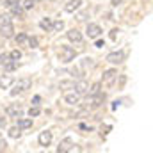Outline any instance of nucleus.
<instances>
[{"label":"nucleus","mask_w":153,"mask_h":153,"mask_svg":"<svg viewBox=\"0 0 153 153\" xmlns=\"http://www.w3.org/2000/svg\"><path fill=\"white\" fill-rule=\"evenodd\" d=\"M5 112H7V116H13V117H22L23 116V109H22L20 103H13V105L7 107Z\"/></svg>","instance_id":"obj_8"},{"label":"nucleus","mask_w":153,"mask_h":153,"mask_svg":"<svg viewBox=\"0 0 153 153\" xmlns=\"http://www.w3.org/2000/svg\"><path fill=\"white\" fill-rule=\"evenodd\" d=\"M75 57H76L75 48L66 46V45H61V48H59V59H61V62H71Z\"/></svg>","instance_id":"obj_1"},{"label":"nucleus","mask_w":153,"mask_h":153,"mask_svg":"<svg viewBox=\"0 0 153 153\" xmlns=\"http://www.w3.org/2000/svg\"><path fill=\"white\" fill-rule=\"evenodd\" d=\"M117 32H119L117 29H112V30H111V39H116V36H117Z\"/></svg>","instance_id":"obj_32"},{"label":"nucleus","mask_w":153,"mask_h":153,"mask_svg":"<svg viewBox=\"0 0 153 153\" xmlns=\"http://www.w3.org/2000/svg\"><path fill=\"white\" fill-rule=\"evenodd\" d=\"M22 135V130L18 128V126H13L11 130H9V137H13V139H18Z\"/></svg>","instance_id":"obj_20"},{"label":"nucleus","mask_w":153,"mask_h":153,"mask_svg":"<svg viewBox=\"0 0 153 153\" xmlns=\"http://www.w3.org/2000/svg\"><path fill=\"white\" fill-rule=\"evenodd\" d=\"M117 78V70H107L103 71V84L105 85H112Z\"/></svg>","instance_id":"obj_7"},{"label":"nucleus","mask_w":153,"mask_h":153,"mask_svg":"<svg viewBox=\"0 0 153 153\" xmlns=\"http://www.w3.org/2000/svg\"><path fill=\"white\" fill-rule=\"evenodd\" d=\"M4 23H11V16L9 14H0V25Z\"/></svg>","instance_id":"obj_29"},{"label":"nucleus","mask_w":153,"mask_h":153,"mask_svg":"<svg viewBox=\"0 0 153 153\" xmlns=\"http://www.w3.org/2000/svg\"><path fill=\"white\" fill-rule=\"evenodd\" d=\"M64 102H66L68 105H78L80 94H78V93H68V94L64 96Z\"/></svg>","instance_id":"obj_13"},{"label":"nucleus","mask_w":153,"mask_h":153,"mask_svg":"<svg viewBox=\"0 0 153 153\" xmlns=\"http://www.w3.org/2000/svg\"><path fill=\"white\" fill-rule=\"evenodd\" d=\"M119 2H121V0H112V5H117Z\"/></svg>","instance_id":"obj_34"},{"label":"nucleus","mask_w":153,"mask_h":153,"mask_svg":"<svg viewBox=\"0 0 153 153\" xmlns=\"http://www.w3.org/2000/svg\"><path fill=\"white\" fill-rule=\"evenodd\" d=\"M107 62H111V64H121L123 61H125V53L119 50V52H111L109 55H107V59H105Z\"/></svg>","instance_id":"obj_5"},{"label":"nucleus","mask_w":153,"mask_h":153,"mask_svg":"<svg viewBox=\"0 0 153 153\" xmlns=\"http://www.w3.org/2000/svg\"><path fill=\"white\" fill-rule=\"evenodd\" d=\"M13 84H14V80H13V76H0V89H9V87H11V85H13Z\"/></svg>","instance_id":"obj_16"},{"label":"nucleus","mask_w":153,"mask_h":153,"mask_svg":"<svg viewBox=\"0 0 153 153\" xmlns=\"http://www.w3.org/2000/svg\"><path fill=\"white\" fill-rule=\"evenodd\" d=\"M34 4H36L34 0H23L20 5L23 7V11H27V9H32V7H34Z\"/></svg>","instance_id":"obj_25"},{"label":"nucleus","mask_w":153,"mask_h":153,"mask_svg":"<svg viewBox=\"0 0 153 153\" xmlns=\"http://www.w3.org/2000/svg\"><path fill=\"white\" fill-rule=\"evenodd\" d=\"M11 61V57H9V53H0V66H4V64H7Z\"/></svg>","instance_id":"obj_28"},{"label":"nucleus","mask_w":153,"mask_h":153,"mask_svg":"<svg viewBox=\"0 0 153 153\" xmlns=\"http://www.w3.org/2000/svg\"><path fill=\"white\" fill-rule=\"evenodd\" d=\"M39 27H41L43 30L50 32V30H52V18H43V20L39 22Z\"/></svg>","instance_id":"obj_18"},{"label":"nucleus","mask_w":153,"mask_h":153,"mask_svg":"<svg viewBox=\"0 0 153 153\" xmlns=\"http://www.w3.org/2000/svg\"><path fill=\"white\" fill-rule=\"evenodd\" d=\"M16 2H20V0H5V4H4V5H5V7H11V5H13V4H16Z\"/></svg>","instance_id":"obj_30"},{"label":"nucleus","mask_w":153,"mask_h":153,"mask_svg":"<svg viewBox=\"0 0 153 153\" xmlns=\"http://www.w3.org/2000/svg\"><path fill=\"white\" fill-rule=\"evenodd\" d=\"M103 102H105V94H102V93L89 94V98H87V107H89V109H98V107L103 105Z\"/></svg>","instance_id":"obj_3"},{"label":"nucleus","mask_w":153,"mask_h":153,"mask_svg":"<svg viewBox=\"0 0 153 153\" xmlns=\"http://www.w3.org/2000/svg\"><path fill=\"white\" fill-rule=\"evenodd\" d=\"M73 85H75V82H73V80H62V82L59 84V87H61V89H70V87L73 89Z\"/></svg>","instance_id":"obj_22"},{"label":"nucleus","mask_w":153,"mask_h":153,"mask_svg":"<svg viewBox=\"0 0 153 153\" xmlns=\"http://www.w3.org/2000/svg\"><path fill=\"white\" fill-rule=\"evenodd\" d=\"M30 85H32V80H30V78H22V80H18V82L14 84V89H11V94L16 96V94H20V93L30 89Z\"/></svg>","instance_id":"obj_2"},{"label":"nucleus","mask_w":153,"mask_h":153,"mask_svg":"<svg viewBox=\"0 0 153 153\" xmlns=\"http://www.w3.org/2000/svg\"><path fill=\"white\" fill-rule=\"evenodd\" d=\"M73 146V139L71 137H66V139H62L61 143H59V148H57V152L59 153H66L70 152V148Z\"/></svg>","instance_id":"obj_10"},{"label":"nucleus","mask_w":153,"mask_h":153,"mask_svg":"<svg viewBox=\"0 0 153 153\" xmlns=\"http://www.w3.org/2000/svg\"><path fill=\"white\" fill-rule=\"evenodd\" d=\"M39 114H41V111H39V107H36V105L29 109V116H30V117H38Z\"/></svg>","instance_id":"obj_27"},{"label":"nucleus","mask_w":153,"mask_h":153,"mask_svg":"<svg viewBox=\"0 0 153 153\" xmlns=\"http://www.w3.org/2000/svg\"><path fill=\"white\" fill-rule=\"evenodd\" d=\"M38 141H39V144H41V146H50V143H52V132H48V130L41 132Z\"/></svg>","instance_id":"obj_11"},{"label":"nucleus","mask_w":153,"mask_h":153,"mask_svg":"<svg viewBox=\"0 0 153 153\" xmlns=\"http://www.w3.org/2000/svg\"><path fill=\"white\" fill-rule=\"evenodd\" d=\"M100 87H102V84H100V82H96V84H93L87 94H96V93H100Z\"/></svg>","instance_id":"obj_26"},{"label":"nucleus","mask_w":153,"mask_h":153,"mask_svg":"<svg viewBox=\"0 0 153 153\" xmlns=\"http://www.w3.org/2000/svg\"><path fill=\"white\" fill-rule=\"evenodd\" d=\"M5 125H7V119H5V117H0V130L5 128Z\"/></svg>","instance_id":"obj_31"},{"label":"nucleus","mask_w":153,"mask_h":153,"mask_svg":"<svg viewBox=\"0 0 153 153\" xmlns=\"http://www.w3.org/2000/svg\"><path fill=\"white\" fill-rule=\"evenodd\" d=\"M13 38L16 41V45H23V43L27 41V34H25V32H20L18 36H13Z\"/></svg>","instance_id":"obj_21"},{"label":"nucleus","mask_w":153,"mask_h":153,"mask_svg":"<svg viewBox=\"0 0 153 153\" xmlns=\"http://www.w3.org/2000/svg\"><path fill=\"white\" fill-rule=\"evenodd\" d=\"M27 41H29V46H30V48H38V46H39V39L36 38V36L27 38Z\"/></svg>","instance_id":"obj_23"},{"label":"nucleus","mask_w":153,"mask_h":153,"mask_svg":"<svg viewBox=\"0 0 153 153\" xmlns=\"http://www.w3.org/2000/svg\"><path fill=\"white\" fill-rule=\"evenodd\" d=\"M20 130H27V128H30L32 126V117H18V125H16Z\"/></svg>","instance_id":"obj_12"},{"label":"nucleus","mask_w":153,"mask_h":153,"mask_svg":"<svg viewBox=\"0 0 153 153\" xmlns=\"http://www.w3.org/2000/svg\"><path fill=\"white\" fill-rule=\"evenodd\" d=\"M66 36H68V39H70L71 43H82V34H80L76 29L68 30V32H66Z\"/></svg>","instance_id":"obj_14"},{"label":"nucleus","mask_w":153,"mask_h":153,"mask_svg":"<svg viewBox=\"0 0 153 153\" xmlns=\"http://www.w3.org/2000/svg\"><path fill=\"white\" fill-rule=\"evenodd\" d=\"M34 2H38V0H34Z\"/></svg>","instance_id":"obj_35"},{"label":"nucleus","mask_w":153,"mask_h":153,"mask_svg":"<svg viewBox=\"0 0 153 153\" xmlns=\"http://www.w3.org/2000/svg\"><path fill=\"white\" fill-rule=\"evenodd\" d=\"M80 5H82V0H70V2L64 5V11H66V13H75Z\"/></svg>","instance_id":"obj_15"},{"label":"nucleus","mask_w":153,"mask_h":153,"mask_svg":"<svg viewBox=\"0 0 153 153\" xmlns=\"http://www.w3.org/2000/svg\"><path fill=\"white\" fill-rule=\"evenodd\" d=\"M9 9H11V13H13L14 16H18V18H23V7L20 5V2H16V4H13V5H11Z\"/></svg>","instance_id":"obj_17"},{"label":"nucleus","mask_w":153,"mask_h":153,"mask_svg":"<svg viewBox=\"0 0 153 153\" xmlns=\"http://www.w3.org/2000/svg\"><path fill=\"white\" fill-rule=\"evenodd\" d=\"M9 57H11V61H20V59H22V52L16 48V50H13V52L9 53Z\"/></svg>","instance_id":"obj_24"},{"label":"nucleus","mask_w":153,"mask_h":153,"mask_svg":"<svg viewBox=\"0 0 153 153\" xmlns=\"http://www.w3.org/2000/svg\"><path fill=\"white\" fill-rule=\"evenodd\" d=\"M73 89H75V93H78L80 96H82V94H87V93H89V84H87L85 80H78V82H75Z\"/></svg>","instance_id":"obj_9"},{"label":"nucleus","mask_w":153,"mask_h":153,"mask_svg":"<svg viewBox=\"0 0 153 153\" xmlns=\"http://www.w3.org/2000/svg\"><path fill=\"white\" fill-rule=\"evenodd\" d=\"M85 32H87L89 39H96V38H100V34H102L103 30H102V27H100L98 23H89Z\"/></svg>","instance_id":"obj_4"},{"label":"nucleus","mask_w":153,"mask_h":153,"mask_svg":"<svg viewBox=\"0 0 153 153\" xmlns=\"http://www.w3.org/2000/svg\"><path fill=\"white\" fill-rule=\"evenodd\" d=\"M62 29H64V22H61V20H57V22H52V30L59 32V30H62Z\"/></svg>","instance_id":"obj_19"},{"label":"nucleus","mask_w":153,"mask_h":153,"mask_svg":"<svg viewBox=\"0 0 153 153\" xmlns=\"http://www.w3.org/2000/svg\"><path fill=\"white\" fill-rule=\"evenodd\" d=\"M98 39V38H96ZM96 46H98V48H102V46H105V45H103V41H102V39H98V41H96Z\"/></svg>","instance_id":"obj_33"},{"label":"nucleus","mask_w":153,"mask_h":153,"mask_svg":"<svg viewBox=\"0 0 153 153\" xmlns=\"http://www.w3.org/2000/svg\"><path fill=\"white\" fill-rule=\"evenodd\" d=\"M0 36L5 39H11L14 36V27H13V23H4V25H0Z\"/></svg>","instance_id":"obj_6"}]
</instances>
